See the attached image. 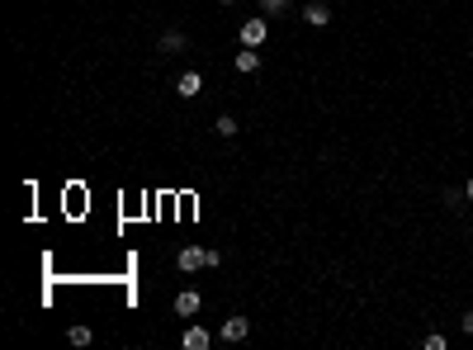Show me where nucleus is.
<instances>
[{"label":"nucleus","instance_id":"1","mask_svg":"<svg viewBox=\"0 0 473 350\" xmlns=\"http://www.w3.org/2000/svg\"><path fill=\"white\" fill-rule=\"evenodd\" d=\"M265 38H270V24H265V19H261V15L241 24V48H261Z\"/></svg>","mask_w":473,"mask_h":350},{"label":"nucleus","instance_id":"2","mask_svg":"<svg viewBox=\"0 0 473 350\" xmlns=\"http://www.w3.org/2000/svg\"><path fill=\"white\" fill-rule=\"evenodd\" d=\"M175 265H180L185 274H194V270H204V265H208V251H204V246H180Z\"/></svg>","mask_w":473,"mask_h":350},{"label":"nucleus","instance_id":"3","mask_svg":"<svg viewBox=\"0 0 473 350\" xmlns=\"http://www.w3.org/2000/svg\"><path fill=\"white\" fill-rule=\"evenodd\" d=\"M246 332H251V322H246V318H227V322L218 327L222 341H246Z\"/></svg>","mask_w":473,"mask_h":350},{"label":"nucleus","instance_id":"4","mask_svg":"<svg viewBox=\"0 0 473 350\" xmlns=\"http://www.w3.org/2000/svg\"><path fill=\"white\" fill-rule=\"evenodd\" d=\"M180 346H185V350H208V346H213V336H208L204 327H185V336H180Z\"/></svg>","mask_w":473,"mask_h":350},{"label":"nucleus","instance_id":"5","mask_svg":"<svg viewBox=\"0 0 473 350\" xmlns=\"http://www.w3.org/2000/svg\"><path fill=\"white\" fill-rule=\"evenodd\" d=\"M199 294H194V289H185V294H175V318H194V313H199Z\"/></svg>","mask_w":473,"mask_h":350},{"label":"nucleus","instance_id":"6","mask_svg":"<svg viewBox=\"0 0 473 350\" xmlns=\"http://www.w3.org/2000/svg\"><path fill=\"white\" fill-rule=\"evenodd\" d=\"M175 90H180V99H194L204 90V76H199V71H185V76L175 80Z\"/></svg>","mask_w":473,"mask_h":350},{"label":"nucleus","instance_id":"7","mask_svg":"<svg viewBox=\"0 0 473 350\" xmlns=\"http://www.w3.org/2000/svg\"><path fill=\"white\" fill-rule=\"evenodd\" d=\"M303 19H308L313 29H327V24H331V10L322 5V0H313V5H303Z\"/></svg>","mask_w":473,"mask_h":350},{"label":"nucleus","instance_id":"8","mask_svg":"<svg viewBox=\"0 0 473 350\" xmlns=\"http://www.w3.org/2000/svg\"><path fill=\"white\" fill-rule=\"evenodd\" d=\"M236 71H246V76H251V71H261V52H256V48L236 52Z\"/></svg>","mask_w":473,"mask_h":350},{"label":"nucleus","instance_id":"9","mask_svg":"<svg viewBox=\"0 0 473 350\" xmlns=\"http://www.w3.org/2000/svg\"><path fill=\"white\" fill-rule=\"evenodd\" d=\"M180 48H185V33H161V52H180Z\"/></svg>","mask_w":473,"mask_h":350},{"label":"nucleus","instance_id":"10","mask_svg":"<svg viewBox=\"0 0 473 350\" xmlns=\"http://www.w3.org/2000/svg\"><path fill=\"white\" fill-rule=\"evenodd\" d=\"M66 341L71 346H90V327H66Z\"/></svg>","mask_w":473,"mask_h":350},{"label":"nucleus","instance_id":"11","mask_svg":"<svg viewBox=\"0 0 473 350\" xmlns=\"http://www.w3.org/2000/svg\"><path fill=\"white\" fill-rule=\"evenodd\" d=\"M213 128H218V138H232V133H236V119H232V114H218V123H213Z\"/></svg>","mask_w":473,"mask_h":350},{"label":"nucleus","instance_id":"12","mask_svg":"<svg viewBox=\"0 0 473 350\" xmlns=\"http://www.w3.org/2000/svg\"><path fill=\"white\" fill-rule=\"evenodd\" d=\"M284 5H289V0H261V10H265V15H280Z\"/></svg>","mask_w":473,"mask_h":350},{"label":"nucleus","instance_id":"13","mask_svg":"<svg viewBox=\"0 0 473 350\" xmlns=\"http://www.w3.org/2000/svg\"><path fill=\"white\" fill-rule=\"evenodd\" d=\"M464 332H469V336H473V313H464Z\"/></svg>","mask_w":473,"mask_h":350},{"label":"nucleus","instance_id":"14","mask_svg":"<svg viewBox=\"0 0 473 350\" xmlns=\"http://www.w3.org/2000/svg\"><path fill=\"white\" fill-rule=\"evenodd\" d=\"M464 194H469V199H473V180H469V185H464Z\"/></svg>","mask_w":473,"mask_h":350},{"label":"nucleus","instance_id":"15","mask_svg":"<svg viewBox=\"0 0 473 350\" xmlns=\"http://www.w3.org/2000/svg\"><path fill=\"white\" fill-rule=\"evenodd\" d=\"M222 5H236V0H222Z\"/></svg>","mask_w":473,"mask_h":350},{"label":"nucleus","instance_id":"16","mask_svg":"<svg viewBox=\"0 0 473 350\" xmlns=\"http://www.w3.org/2000/svg\"><path fill=\"white\" fill-rule=\"evenodd\" d=\"M469 48H473V38H469Z\"/></svg>","mask_w":473,"mask_h":350}]
</instances>
